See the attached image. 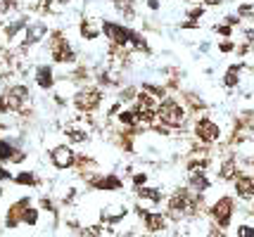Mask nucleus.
I'll return each instance as SVG.
<instances>
[{"label": "nucleus", "instance_id": "f8f14e48", "mask_svg": "<svg viewBox=\"0 0 254 237\" xmlns=\"http://www.w3.org/2000/svg\"><path fill=\"white\" fill-rule=\"evenodd\" d=\"M31 206V199L29 197H22V199H17V202L12 204L10 209H7V214H5V228H17L24 223V211Z\"/></svg>", "mask_w": 254, "mask_h": 237}, {"label": "nucleus", "instance_id": "4c0bfd02", "mask_svg": "<svg viewBox=\"0 0 254 237\" xmlns=\"http://www.w3.org/2000/svg\"><path fill=\"white\" fill-rule=\"evenodd\" d=\"M238 237H254V226H240L238 228Z\"/></svg>", "mask_w": 254, "mask_h": 237}, {"label": "nucleus", "instance_id": "473e14b6", "mask_svg": "<svg viewBox=\"0 0 254 237\" xmlns=\"http://www.w3.org/2000/svg\"><path fill=\"white\" fill-rule=\"evenodd\" d=\"M233 29H235V26H231V24H216V26H214V31H216V34L219 36H223V38H231L233 36Z\"/></svg>", "mask_w": 254, "mask_h": 237}, {"label": "nucleus", "instance_id": "f03ea898", "mask_svg": "<svg viewBox=\"0 0 254 237\" xmlns=\"http://www.w3.org/2000/svg\"><path fill=\"white\" fill-rule=\"evenodd\" d=\"M48 50H50L53 62H57V64H69V67H76L78 64L76 50L71 47L69 38L62 31H50V36H48Z\"/></svg>", "mask_w": 254, "mask_h": 237}, {"label": "nucleus", "instance_id": "4468645a", "mask_svg": "<svg viewBox=\"0 0 254 237\" xmlns=\"http://www.w3.org/2000/svg\"><path fill=\"white\" fill-rule=\"evenodd\" d=\"M33 81L41 91H53L57 86V79H55V71L50 64H38L36 71H33Z\"/></svg>", "mask_w": 254, "mask_h": 237}, {"label": "nucleus", "instance_id": "393cba45", "mask_svg": "<svg viewBox=\"0 0 254 237\" xmlns=\"http://www.w3.org/2000/svg\"><path fill=\"white\" fill-rule=\"evenodd\" d=\"M110 2L124 19H133L135 17V0H110Z\"/></svg>", "mask_w": 254, "mask_h": 237}, {"label": "nucleus", "instance_id": "a18cd8bd", "mask_svg": "<svg viewBox=\"0 0 254 237\" xmlns=\"http://www.w3.org/2000/svg\"><path fill=\"white\" fill-rule=\"evenodd\" d=\"M181 29H199V22H195V19H188V22L181 24Z\"/></svg>", "mask_w": 254, "mask_h": 237}, {"label": "nucleus", "instance_id": "a211bd4d", "mask_svg": "<svg viewBox=\"0 0 254 237\" xmlns=\"http://www.w3.org/2000/svg\"><path fill=\"white\" fill-rule=\"evenodd\" d=\"M17 142L10 138H0V164H12V159L17 154Z\"/></svg>", "mask_w": 254, "mask_h": 237}, {"label": "nucleus", "instance_id": "72a5a7b5", "mask_svg": "<svg viewBox=\"0 0 254 237\" xmlns=\"http://www.w3.org/2000/svg\"><path fill=\"white\" fill-rule=\"evenodd\" d=\"M204 10H207L204 5H197V7H190V10H188V19H195V22H197V19H202V17H204Z\"/></svg>", "mask_w": 254, "mask_h": 237}, {"label": "nucleus", "instance_id": "5701e85b", "mask_svg": "<svg viewBox=\"0 0 254 237\" xmlns=\"http://www.w3.org/2000/svg\"><path fill=\"white\" fill-rule=\"evenodd\" d=\"M135 194H138V199H145V202H150V204L164 202V194H162V190H157V188H147V185H143V188H135Z\"/></svg>", "mask_w": 254, "mask_h": 237}, {"label": "nucleus", "instance_id": "f704fd0d", "mask_svg": "<svg viewBox=\"0 0 254 237\" xmlns=\"http://www.w3.org/2000/svg\"><path fill=\"white\" fill-rule=\"evenodd\" d=\"M238 14H240V17H252L254 14V2H240Z\"/></svg>", "mask_w": 254, "mask_h": 237}, {"label": "nucleus", "instance_id": "412c9836", "mask_svg": "<svg viewBox=\"0 0 254 237\" xmlns=\"http://www.w3.org/2000/svg\"><path fill=\"white\" fill-rule=\"evenodd\" d=\"M78 31H81V36L86 38V41H95L100 34H102V22H90V19H83V22L78 24Z\"/></svg>", "mask_w": 254, "mask_h": 237}, {"label": "nucleus", "instance_id": "58836bf2", "mask_svg": "<svg viewBox=\"0 0 254 237\" xmlns=\"http://www.w3.org/2000/svg\"><path fill=\"white\" fill-rule=\"evenodd\" d=\"M14 176L10 173V169H7V164H0V181H12Z\"/></svg>", "mask_w": 254, "mask_h": 237}, {"label": "nucleus", "instance_id": "20e7f679", "mask_svg": "<svg viewBox=\"0 0 254 237\" xmlns=\"http://www.w3.org/2000/svg\"><path fill=\"white\" fill-rule=\"evenodd\" d=\"M7 97V104H10V112L19 114V116H29L31 114V91L26 83H14V86H7L5 93Z\"/></svg>", "mask_w": 254, "mask_h": 237}, {"label": "nucleus", "instance_id": "423d86ee", "mask_svg": "<svg viewBox=\"0 0 254 237\" xmlns=\"http://www.w3.org/2000/svg\"><path fill=\"white\" fill-rule=\"evenodd\" d=\"M131 31L126 24L119 22H110V19H102V36L110 41V46L114 47H131Z\"/></svg>", "mask_w": 254, "mask_h": 237}, {"label": "nucleus", "instance_id": "f257e3e1", "mask_svg": "<svg viewBox=\"0 0 254 237\" xmlns=\"http://www.w3.org/2000/svg\"><path fill=\"white\" fill-rule=\"evenodd\" d=\"M188 116H190L188 107L181 100H176V97H164L159 102V107H157V119L166 128H183L188 124Z\"/></svg>", "mask_w": 254, "mask_h": 237}, {"label": "nucleus", "instance_id": "2f4dec72", "mask_svg": "<svg viewBox=\"0 0 254 237\" xmlns=\"http://www.w3.org/2000/svg\"><path fill=\"white\" fill-rule=\"evenodd\" d=\"M238 50V46H235V41H231V38H223L221 43H219V52L221 55H228V52H235Z\"/></svg>", "mask_w": 254, "mask_h": 237}, {"label": "nucleus", "instance_id": "39448f33", "mask_svg": "<svg viewBox=\"0 0 254 237\" xmlns=\"http://www.w3.org/2000/svg\"><path fill=\"white\" fill-rule=\"evenodd\" d=\"M192 136L197 138V142L202 145H214V142H219L221 140V126L216 124L211 116H197V121L192 126Z\"/></svg>", "mask_w": 254, "mask_h": 237}, {"label": "nucleus", "instance_id": "dca6fc26", "mask_svg": "<svg viewBox=\"0 0 254 237\" xmlns=\"http://www.w3.org/2000/svg\"><path fill=\"white\" fill-rule=\"evenodd\" d=\"M235 194L243 197V199H252L254 197V176L252 173H240L235 178Z\"/></svg>", "mask_w": 254, "mask_h": 237}, {"label": "nucleus", "instance_id": "6e6552de", "mask_svg": "<svg viewBox=\"0 0 254 237\" xmlns=\"http://www.w3.org/2000/svg\"><path fill=\"white\" fill-rule=\"evenodd\" d=\"M86 185L100 192H117L124 188V181L117 173H93L90 178H86Z\"/></svg>", "mask_w": 254, "mask_h": 237}, {"label": "nucleus", "instance_id": "9d476101", "mask_svg": "<svg viewBox=\"0 0 254 237\" xmlns=\"http://www.w3.org/2000/svg\"><path fill=\"white\" fill-rule=\"evenodd\" d=\"M50 161H53L55 169L66 171L76 166V154H74V149L69 145H55L50 149Z\"/></svg>", "mask_w": 254, "mask_h": 237}, {"label": "nucleus", "instance_id": "b1692460", "mask_svg": "<svg viewBox=\"0 0 254 237\" xmlns=\"http://www.w3.org/2000/svg\"><path fill=\"white\" fill-rule=\"evenodd\" d=\"M240 71H243V64H231L223 74V86L226 88H238L240 86Z\"/></svg>", "mask_w": 254, "mask_h": 237}, {"label": "nucleus", "instance_id": "1a4fd4ad", "mask_svg": "<svg viewBox=\"0 0 254 237\" xmlns=\"http://www.w3.org/2000/svg\"><path fill=\"white\" fill-rule=\"evenodd\" d=\"M48 36H50V29H48V24H45L43 19H33V22H29L26 31H24L22 50H29V47L38 46V43H43Z\"/></svg>", "mask_w": 254, "mask_h": 237}, {"label": "nucleus", "instance_id": "e433bc0d", "mask_svg": "<svg viewBox=\"0 0 254 237\" xmlns=\"http://www.w3.org/2000/svg\"><path fill=\"white\" fill-rule=\"evenodd\" d=\"M41 209H45V211H50V214H57L55 204L50 202V199H48V197H41Z\"/></svg>", "mask_w": 254, "mask_h": 237}, {"label": "nucleus", "instance_id": "8fccbe9b", "mask_svg": "<svg viewBox=\"0 0 254 237\" xmlns=\"http://www.w3.org/2000/svg\"><path fill=\"white\" fill-rule=\"evenodd\" d=\"M252 209H254V206H252Z\"/></svg>", "mask_w": 254, "mask_h": 237}, {"label": "nucleus", "instance_id": "c756f323", "mask_svg": "<svg viewBox=\"0 0 254 237\" xmlns=\"http://www.w3.org/2000/svg\"><path fill=\"white\" fill-rule=\"evenodd\" d=\"M138 88H135V86H128V88H124V91H119V102H133L135 100V97H138Z\"/></svg>", "mask_w": 254, "mask_h": 237}, {"label": "nucleus", "instance_id": "2eb2a0df", "mask_svg": "<svg viewBox=\"0 0 254 237\" xmlns=\"http://www.w3.org/2000/svg\"><path fill=\"white\" fill-rule=\"evenodd\" d=\"M26 26H29V17L26 14H19V17H14L10 22H5L2 24V38H5V43H10L19 34H24Z\"/></svg>", "mask_w": 254, "mask_h": 237}, {"label": "nucleus", "instance_id": "7ed1b4c3", "mask_svg": "<svg viewBox=\"0 0 254 237\" xmlns=\"http://www.w3.org/2000/svg\"><path fill=\"white\" fill-rule=\"evenodd\" d=\"M102 97H105V93H102L100 86H83V88L74 91L71 104H74V109L81 114H93L100 104H102Z\"/></svg>", "mask_w": 254, "mask_h": 237}, {"label": "nucleus", "instance_id": "de8ad7c7", "mask_svg": "<svg viewBox=\"0 0 254 237\" xmlns=\"http://www.w3.org/2000/svg\"><path fill=\"white\" fill-rule=\"evenodd\" d=\"M57 2H62V5H66V2H69V0H57Z\"/></svg>", "mask_w": 254, "mask_h": 237}, {"label": "nucleus", "instance_id": "bb28decb", "mask_svg": "<svg viewBox=\"0 0 254 237\" xmlns=\"http://www.w3.org/2000/svg\"><path fill=\"white\" fill-rule=\"evenodd\" d=\"M131 47L133 50H138V52H145V55L152 52V47H150V43H147V38H145L140 31H135V29L131 31Z\"/></svg>", "mask_w": 254, "mask_h": 237}, {"label": "nucleus", "instance_id": "f3484780", "mask_svg": "<svg viewBox=\"0 0 254 237\" xmlns=\"http://www.w3.org/2000/svg\"><path fill=\"white\" fill-rule=\"evenodd\" d=\"M188 188L192 192H204L211 188V181L207 178V173L204 171H190V176H188Z\"/></svg>", "mask_w": 254, "mask_h": 237}, {"label": "nucleus", "instance_id": "4be33fe9", "mask_svg": "<svg viewBox=\"0 0 254 237\" xmlns=\"http://www.w3.org/2000/svg\"><path fill=\"white\" fill-rule=\"evenodd\" d=\"M183 104L188 107L190 114H199V112H204V109H207V104L199 100L197 93H192V91H186V93H183Z\"/></svg>", "mask_w": 254, "mask_h": 237}, {"label": "nucleus", "instance_id": "ddd939ff", "mask_svg": "<svg viewBox=\"0 0 254 237\" xmlns=\"http://www.w3.org/2000/svg\"><path fill=\"white\" fill-rule=\"evenodd\" d=\"M135 214L143 218V226L147 233H162L166 228V216L159 211H145L143 206H135Z\"/></svg>", "mask_w": 254, "mask_h": 237}, {"label": "nucleus", "instance_id": "c85d7f7f", "mask_svg": "<svg viewBox=\"0 0 254 237\" xmlns=\"http://www.w3.org/2000/svg\"><path fill=\"white\" fill-rule=\"evenodd\" d=\"M38 218H41V211L36 209V206H29L26 211H24V226H38Z\"/></svg>", "mask_w": 254, "mask_h": 237}, {"label": "nucleus", "instance_id": "7c9ffc66", "mask_svg": "<svg viewBox=\"0 0 254 237\" xmlns=\"http://www.w3.org/2000/svg\"><path fill=\"white\" fill-rule=\"evenodd\" d=\"M19 7V0H0V19L2 17H7L12 10H17Z\"/></svg>", "mask_w": 254, "mask_h": 237}, {"label": "nucleus", "instance_id": "6ab92c4d", "mask_svg": "<svg viewBox=\"0 0 254 237\" xmlns=\"http://www.w3.org/2000/svg\"><path fill=\"white\" fill-rule=\"evenodd\" d=\"M238 176H240V169H238V159H235V157H228L221 164V169H219V178H221V181H235Z\"/></svg>", "mask_w": 254, "mask_h": 237}, {"label": "nucleus", "instance_id": "09e8293b", "mask_svg": "<svg viewBox=\"0 0 254 237\" xmlns=\"http://www.w3.org/2000/svg\"><path fill=\"white\" fill-rule=\"evenodd\" d=\"M178 2H192V0H178Z\"/></svg>", "mask_w": 254, "mask_h": 237}, {"label": "nucleus", "instance_id": "79ce46f5", "mask_svg": "<svg viewBox=\"0 0 254 237\" xmlns=\"http://www.w3.org/2000/svg\"><path fill=\"white\" fill-rule=\"evenodd\" d=\"M209 237H226L223 235V228H219L216 223H214V226L209 228Z\"/></svg>", "mask_w": 254, "mask_h": 237}, {"label": "nucleus", "instance_id": "0eeeda50", "mask_svg": "<svg viewBox=\"0 0 254 237\" xmlns=\"http://www.w3.org/2000/svg\"><path fill=\"white\" fill-rule=\"evenodd\" d=\"M233 214H235V199L228 197V194H226V197H219L216 202L211 204V209H209L211 221H214L219 228H223V230L231 226Z\"/></svg>", "mask_w": 254, "mask_h": 237}, {"label": "nucleus", "instance_id": "cd10ccee", "mask_svg": "<svg viewBox=\"0 0 254 237\" xmlns=\"http://www.w3.org/2000/svg\"><path fill=\"white\" fill-rule=\"evenodd\" d=\"M143 91H147L150 95H155L157 100H164V97H169V95H166V86H155V83H143Z\"/></svg>", "mask_w": 254, "mask_h": 237}, {"label": "nucleus", "instance_id": "ea45409f", "mask_svg": "<svg viewBox=\"0 0 254 237\" xmlns=\"http://www.w3.org/2000/svg\"><path fill=\"white\" fill-rule=\"evenodd\" d=\"M223 22L231 24V26H238V24L243 22V17H240V14H228V17H223Z\"/></svg>", "mask_w": 254, "mask_h": 237}, {"label": "nucleus", "instance_id": "c03bdc74", "mask_svg": "<svg viewBox=\"0 0 254 237\" xmlns=\"http://www.w3.org/2000/svg\"><path fill=\"white\" fill-rule=\"evenodd\" d=\"M226 0H202V5L204 7H219V5H223Z\"/></svg>", "mask_w": 254, "mask_h": 237}, {"label": "nucleus", "instance_id": "a19ab883", "mask_svg": "<svg viewBox=\"0 0 254 237\" xmlns=\"http://www.w3.org/2000/svg\"><path fill=\"white\" fill-rule=\"evenodd\" d=\"M7 112H10V104H7V97H5V95H0V114L5 116Z\"/></svg>", "mask_w": 254, "mask_h": 237}, {"label": "nucleus", "instance_id": "a878e982", "mask_svg": "<svg viewBox=\"0 0 254 237\" xmlns=\"http://www.w3.org/2000/svg\"><path fill=\"white\" fill-rule=\"evenodd\" d=\"M12 183H17V185H24V188H38V185H41L38 176H36L33 171H19V173H14Z\"/></svg>", "mask_w": 254, "mask_h": 237}, {"label": "nucleus", "instance_id": "49530a36", "mask_svg": "<svg viewBox=\"0 0 254 237\" xmlns=\"http://www.w3.org/2000/svg\"><path fill=\"white\" fill-rule=\"evenodd\" d=\"M147 7L155 12V10H159V0H147Z\"/></svg>", "mask_w": 254, "mask_h": 237}, {"label": "nucleus", "instance_id": "aec40b11", "mask_svg": "<svg viewBox=\"0 0 254 237\" xmlns=\"http://www.w3.org/2000/svg\"><path fill=\"white\" fill-rule=\"evenodd\" d=\"M76 169L81 171L83 178H90L95 173V169H98V161L93 157H88V154H76Z\"/></svg>", "mask_w": 254, "mask_h": 237}, {"label": "nucleus", "instance_id": "9b49d317", "mask_svg": "<svg viewBox=\"0 0 254 237\" xmlns=\"http://www.w3.org/2000/svg\"><path fill=\"white\" fill-rule=\"evenodd\" d=\"M88 116H81L76 121L64 126V136L69 138V142H76V145H86L90 140V131H88Z\"/></svg>", "mask_w": 254, "mask_h": 237}, {"label": "nucleus", "instance_id": "c9c22d12", "mask_svg": "<svg viewBox=\"0 0 254 237\" xmlns=\"http://www.w3.org/2000/svg\"><path fill=\"white\" fill-rule=\"evenodd\" d=\"M147 183V173H133V188H143Z\"/></svg>", "mask_w": 254, "mask_h": 237}, {"label": "nucleus", "instance_id": "37998d69", "mask_svg": "<svg viewBox=\"0 0 254 237\" xmlns=\"http://www.w3.org/2000/svg\"><path fill=\"white\" fill-rule=\"evenodd\" d=\"M24 159H26V152L19 147V149H17V154H14V159H12V164H22Z\"/></svg>", "mask_w": 254, "mask_h": 237}]
</instances>
